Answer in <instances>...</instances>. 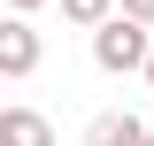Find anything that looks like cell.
<instances>
[{"label":"cell","instance_id":"obj_6","mask_svg":"<svg viewBox=\"0 0 154 146\" xmlns=\"http://www.w3.org/2000/svg\"><path fill=\"white\" fill-rule=\"evenodd\" d=\"M116 16H131V23H146V31H154V0H116Z\"/></svg>","mask_w":154,"mask_h":146},{"label":"cell","instance_id":"obj_4","mask_svg":"<svg viewBox=\"0 0 154 146\" xmlns=\"http://www.w3.org/2000/svg\"><path fill=\"white\" fill-rule=\"evenodd\" d=\"M154 131L139 123V115H123V108H108V115H93V131H85V146H146Z\"/></svg>","mask_w":154,"mask_h":146},{"label":"cell","instance_id":"obj_3","mask_svg":"<svg viewBox=\"0 0 154 146\" xmlns=\"http://www.w3.org/2000/svg\"><path fill=\"white\" fill-rule=\"evenodd\" d=\"M0 146H54V123L38 108H0Z\"/></svg>","mask_w":154,"mask_h":146},{"label":"cell","instance_id":"obj_5","mask_svg":"<svg viewBox=\"0 0 154 146\" xmlns=\"http://www.w3.org/2000/svg\"><path fill=\"white\" fill-rule=\"evenodd\" d=\"M62 23H77V31H108V23H116V0H62Z\"/></svg>","mask_w":154,"mask_h":146},{"label":"cell","instance_id":"obj_7","mask_svg":"<svg viewBox=\"0 0 154 146\" xmlns=\"http://www.w3.org/2000/svg\"><path fill=\"white\" fill-rule=\"evenodd\" d=\"M38 8H46V0H8V16H23V23H31Z\"/></svg>","mask_w":154,"mask_h":146},{"label":"cell","instance_id":"obj_2","mask_svg":"<svg viewBox=\"0 0 154 146\" xmlns=\"http://www.w3.org/2000/svg\"><path fill=\"white\" fill-rule=\"evenodd\" d=\"M31 69H38V31H31L23 16H8V23H0V77L23 85Z\"/></svg>","mask_w":154,"mask_h":146},{"label":"cell","instance_id":"obj_1","mask_svg":"<svg viewBox=\"0 0 154 146\" xmlns=\"http://www.w3.org/2000/svg\"><path fill=\"white\" fill-rule=\"evenodd\" d=\"M93 62H100L108 77L146 69V62H154V31H146V23H131V16H116L108 31H93Z\"/></svg>","mask_w":154,"mask_h":146},{"label":"cell","instance_id":"obj_9","mask_svg":"<svg viewBox=\"0 0 154 146\" xmlns=\"http://www.w3.org/2000/svg\"><path fill=\"white\" fill-rule=\"evenodd\" d=\"M146 146H154V138H146Z\"/></svg>","mask_w":154,"mask_h":146},{"label":"cell","instance_id":"obj_8","mask_svg":"<svg viewBox=\"0 0 154 146\" xmlns=\"http://www.w3.org/2000/svg\"><path fill=\"white\" fill-rule=\"evenodd\" d=\"M146 85H154V62H146Z\"/></svg>","mask_w":154,"mask_h":146}]
</instances>
